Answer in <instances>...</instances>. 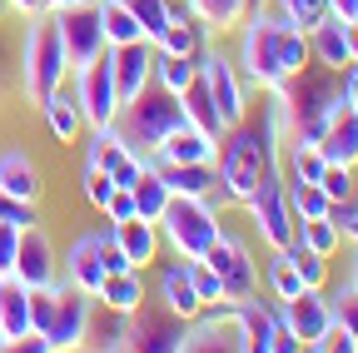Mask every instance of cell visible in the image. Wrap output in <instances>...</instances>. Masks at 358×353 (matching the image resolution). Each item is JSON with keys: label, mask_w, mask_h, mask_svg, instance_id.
Returning <instances> with one entry per match:
<instances>
[{"label": "cell", "mask_w": 358, "mask_h": 353, "mask_svg": "<svg viewBox=\"0 0 358 353\" xmlns=\"http://www.w3.org/2000/svg\"><path fill=\"white\" fill-rule=\"evenodd\" d=\"M110 234H115V244H120V254H124L129 269L155 264V254H159V224H150V219H140V214H129V219H120V224H110Z\"/></svg>", "instance_id": "cell-22"}, {"label": "cell", "mask_w": 358, "mask_h": 353, "mask_svg": "<svg viewBox=\"0 0 358 353\" xmlns=\"http://www.w3.org/2000/svg\"><path fill=\"white\" fill-rule=\"evenodd\" d=\"M343 105L358 115V65H348V70H343Z\"/></svg>", "instance_id": "cell-50"}, {"label": "cell", "mask_w": 358, "mask_h": 353, "mask_svg": "<svg viewBox=\"0 0 358 353\" xmlns=\"http://www.w3.org/2000/svg\"><path fill=\"white\" fill-rule=\"evenodd\" d=\"M353 209H358V189H353Z\"/></svg>", "instance_id": "cell-60"}, {"label": "cell", "mask_w": 358, "mask_h": 353, "mask_svg": "<svg viewBox=\"0 0 358 353\" xmlns=\"http://www.w3.org/2000/svg\"><path fill=\"white\" fill-rule=\"evenodd\" d=\"M274 6H279V15L294 20L299 30H313L319 20H329V0H274Z\"/></svg>", "instance_id": "cell-39"}, {"label": "cell", "mask_w": 358, "mask_h": 353, "mask_svg": "<svg viewBox=\"0 0 358 353\" xmlns=\"http://www.w3.org/2000/svg\"><path fill=\"white\" fill-rule=\"evenodd\" d=\"M90 294L60 284L55 294V314H50V329H45V338H50V353H70V348H85V329H90Z\"/></svg>", "instance_id": "cell-13"}, {"label": "cell", "mask_w": 358, "mask_h": 353, "mask_svg": "<svg viewBox=\"0 0 358 353\" xmlns=\"http://www.w3.org/2000/svg\"><path fill=\"white\" fill-rule=\"evenodd\" d=\"M319 189L329 194V204H343V199H353L358 180H353V169H348V164H324V174H319Z\"/></svg>", "instance_id": "cell-40"}, {"label": "cell", "mask_w": 358, "mask_h": 353, "mask_svg": "<svg viewBox=\"0 0 358 353\" xmlns=\"http://www.w3.org/2000/svg\"><path fill=\"white\" fill-rule=\"evenodd\" d=\"M80 6H100V0H80Z\"/></svg>", "instance_id": "cell-59"}, {"label": "cell", "mask_w": 358, "mask_h": 353, "mask_svg": "<svg viewBox=\"0 0 358 353\" xmlns=\"http://www.w3.org/2000/svg\"><path fill=\"white\" fill-rule=\"evenodd\" d=\"M100 30L105 45H129V40H145V25L134 20V10L124 0H100Z\"/></svg>", "instance_id": "cell-32"}, {"label": "cell", "mask_w": 358, "mask_h": 353, "mask_svg": "<svg viewBox=\"0 0 358 353\" xmlns=\"http://www.w3.org/2000/svg\"><path fill=\"white\" fill-rule=\"evenodd\" d=\"M268 289H274L279 303L294 298V294L303 289V279H299V269H294V259H289L284 249H274V259H268Z\"/></svg>", "instance_id": "cell-37"}, {"label": "cell", "mask_w": 358, "mask_h": 353, "mask_svg": "<svg viewBox=\"0 0 358 353\" xmlns=\"http://www.w3.org/2000/svg\"><path fill=\"white\" fill-rule=\"evenodd\" d=\"M100 303L115 308V314H134V308L145 303V279H140V269L105 274V284H100Z\"/></svg>", "instance_id": "cell-31"}, {"label": "cell", "mask_w": 358, "mask_h": 353, "mask_svg": "<svg viewBox=\"0 0 358 353\" xmlns=\"http://www.w3.org/2000/svg\"><path fill=\"white\" fill-rule=\"evenodd\" d=\"M6 10H15V15H25V20H30V15H40V10H45V0H6Z\"/></svg>", "instance_id": "cell-53"}, {"label": "cell", "mask_w": 358, "mask_h": 353, "mask_svg": "<svg viewBox=\"0 0 358 353\" xmlns=\"http://www.w3.org/2000/svg\"><path fill=\"white\" fill-rule=\"evenodd\" d=\"M65 284L100 298V284H105V259H100V234H80L65 254Z\"/></svg>", "instance_id": "cell-18"}, {"label": "cell", "mask_w": 358, "mask_h": 353, "mask_svg": "<svg viewBox=\"0 0 358 353\" xmlns=\"http://www.w3.org/2000/svg\"><path fill=\"white\" fill-rule=\"evenodd\" d=\"M15 279L25 289H55L60 284V264H55V244L40 224L20 229V249H15Z\"/></svg>", "instance_id": "cell-15"}, {"label": "cell", "mask_w": 358, "mask_h": 353, "mask_svg": "<svg viewBox=\"0 0 358 353\" xmlns=\"http://www.w3.org/2000/svg\"><path fill=\"white\" fill-rule=\"evenodd\" d=\"M10 95V50H6V40H0V100Z\"/></svg>", "instance_id": "cell-52"}, {"label": "cell", "mask_w": 358, "mask_h": 353, "mask_svg": "<svg viewBox=\"0 0 358 353\" xmlns=\"http://www.w3.org/2000/svg\"><path fill=\"white\" fill-rule=\"evenodd\" d=\"M189 264V284H194V294H199V303L204 308H214V303H224V289H219V274L209 269L204 259H185Z\"/></svg>", "instance_id": "cell-41"}, {"label": "cell", "mask_w": 358, "mask_h": 353, "mask_svg": "<svg viewBox=\"0 0 358 353\" xmlns=\"http://www.w3.org/2000/svg\"><path fill=\"white\" fill-rule=\"evenodd\" d=\"M105 219H110V224H120V219H129L134 214V199H129V189H115L110 199H105V209H100Z\"/></svg>", "instance_id": "cell-48"}, {"label": "cell", "mask_w": 358, "mask_h": 353, "mask_svg": "<svg viewBox=\"0 0 358 353\" xmlns=\"http://www.w3.org/2000/svg\"><path fill=\"white\" fill-rule=\"evenodd\" d=\"M124 6L134 10V20L145 25V40H155L164 30V20H169V0H124Z\"/></svg>", "instance_id": "cell-42"}, {"label": "cell", "mask_w": 358, "mask_h": 353, "mask_svg": "<svg viewBox=\"0 0 358 353\" xmlns=\"http://www.w3.org/2000/svg\"><path fill=\"white\" fill-rule=\"evenodd\" d=\"M100 259H105V274L129 269V264H124V254H120V244H115V234H100Z\"/></svg>", "instance_id": "cell-49"}, {"label": "cell", "mask_w": 358, "mask_h": 353, "mask_svg": "<svg viewBox=\"0 0 358 353\" xmlns=\"http://www.w3.org/2000/svg\"><path fill=\"white\" fill-rule=\"evenodd\" d=\"M0 189L15 194V199L40 204L45 185H40V169H35V159H30L25 150H6V154H0Z\"/></svg>", "instance_id": "cell-25"}, {"label": "cell", "mask_w": 358, "mask_h": 353, "mask_svg": "<svg viewBox=\"0 0 358 353\" xmlns=\"http://www.w3.org/2000/svg\"><path fill=\"white\" fill-rule=\"evenodd\" d=\"M65 45H60V25L50 10L30 15V30H25V45H20V90L25 100L40 110L60 85H65Z\"/></svg>", "instance_id": "cell-5"}, {"label": "cell", "mask_w": 358, "mask_h": 353, "mask_svg": "<svg viewBox=\"0 0 358 353\" xmlns=\"http://www.w3.org/2000/svg\"><path fill=\"white\" fill-rule=\"evenodd\" d=\"M199 75H204V85H209V100H214L224 129L239 124V120L249 115V85H244L239 65H234L229 55H219V50H199Z\"/></svg>", "instance_id": "cell-10"}, {"label": "cell", "mask_w": 358, "mask_h": 353, "mask_svg": "<svg viewBox=\"0 0 358 353\" xmlns=\"http://www.w3.org/2000/svg\"><path fill=\"white\" fill-rule=\"evenodd\" d=\"M75 105H80V115H85V124H90V129L115 124V115H120V95H115L110 45H105L95 60H85V65L75 70Z\"/></svg>", "instance_id": "cell-8"}, {"label": "cell", "mask_w": 358, "mask_h": 353, "mask_svg": "<svg viewBox=\"0 0 358 353\" xmlns=\"http://www.w3.org/2000/svg\"><path fill=\"white\" fill-rule=\"evenodd\" d=\"M244 40H239V75L244 85H259V90H274L279 80H289L294 70H303L308 55V30H299L294 20H284L279 10H254L239 20Z\"/></svg>", "instance_id": "cell-2"}, {"label": "cell", "mask_w": 358, "mask_h": 353, "mask_svg": "<svg viewBox=\"0 0 358 353\" xmlns=\"http://www.w3.org/2000/svg\"><path fill=\"white\" fill-rule=\"evenodd\" d=\"M329 303H334V319H338V324L353 333V343H358V289H353V284H343Z\"/></svg>", "instance_id": "cell-44"}, {"label": "cell", "mask_w": 358, "mask_h": 353, "mask_svg": "<svg viewBox=\"0 0 358 353\" xmlns=\"http://www.w3.org/2000/svg\"><path fill=\"white\" fill-rule=\"evenodd\" d=\"M150 164L169 185V194H189V199L219 204V169L214 164H169V159H150Z\"/></svg>", "instance_id": "cell-19"}, {"label": "cell", "mask_w": 358, "mask_h": 353, "mask_svg": "<svg viewBox=\"0 0 358 353\" xmlns=\"http://www.w3.org/2000/svg\"><path fill=\"white\" fill-rule=\"evenodd\" d=\"M30 333V289L10 274L0 279V348H15Z\"/></svg>", "instance_id": "cell-23"}, {"label": "cell", "mask_w": 358, "mask_h": 353, "mask_svg": "<svg viewBox=\"0 0 358 353\" xmlns=\"http://www.w3.org/2000/svg\"><path fill=\"white\" fill-rule=\"evenodd\" d=\"M194 75H199V55H159L155 50V80L164 85L169 95H179Z\"/></svg>", "instance_id": "cell-34"}, {"label": "cell", "mask_w": 358, "mask_h": 353, "mask_svg": "<svg viewBox=\"0 0 358 353\" xmlns=\"http://www.w3.org/2000/svg\"><path fill=\"white\" fill-rule=\"evenodd\" d=\"M299 244H308L313 254H324V259H334V249L343 244V234L329 224V219H303L299 224Z\"/></svg>", "instance_id": "cell-38"}, {"label": "cell", "mask_w": 358, "mask_h": 353, "mask_svg": "<svg viewBox=\"0 0 358 353\" xmlns=\"http://www.w3.org/2000/svg\"><path fill=\"white\" fill-rule=\"evenodd\" d=\"M185 124V105H179V95H169L159 80H150L134 100H124L120 105V115H115V135L140 154V159H150L155 154V145L169 135V129H179Z\"/></svg>", "instance_id": "cell-4"}, {"label": "cell", "mask_w": 358, "mask_h": 353, "mask_svg": "<svg viewBox=\"0 0 358 353\" xmlns=\"http://www.w3.org/2000/svg\"><path fill=\"white\" fill-rule=\"evenodd\" d=\"M338 105H343V70L308 60L303 70H294L289 80H279L268 90V124L279 129L284 150L289 145H313Z\"/></svg>", "instance_id": "cell-1"}, {"label": "cell", "mask_w": 358, "mask_h": 353, "mask_svg": "<svg viewBox=\"0 0 358 353\" xmlns=\"http://www.w3.org/2000/svg\"><path fill=\"white\" fill-rule=\"evenodd\" d=\"M15 249H20V229L0 219V279L15 274Z\"/></svg>", "instance_id": "cell-46"}, {"label": "cell", "mask_w": 358, "mask_h": 353, "mask_svg": "<svg viewBox=\"0 0 358 353\" xmlns=\"http://www.w3.org/2000/svg\"><path fill=\"white\" fill-rule=\"evenodd\" d=\"M244 209H249L254 229L264 234V244H268V249H289V244L299 239V219H294V209H289L284 164L264 174V180H259V189L249 194V204H244Z\"/></svg>", "instance_id": "cell-7"}, {"label": "cell", "mask_w": 358, "mask_h": 353, "mask_svg": "<svg viewBox=\"0 0 358 353\" xmlns=\"http://www.w3.org/2000/svg\"><path fill=\"white\" fill-rule=\"evenodd\" d=\"M214 150H219V140H209L204 129H194V124L185 120L179 129H169V135L155 145L150 159H169V164H214Z\"/></svg>", "instance_id": "cell-20"}, {"label": "cell", "mask_w": 358, "mask_h": 353, "mask_svg": "<svg viewBox=\"0 0 358 353\" xmlns=\"http://www.w3.org/2000/svg\"><path fill=\"white\" fill-rule=\"evenodd\" d=\"M234 314H239V329H244V353H268L274 348V333H279L274 308H264L259 298H244V303H234Z\"/></svg>", "instance_id": "cell-26"}, {"label": "cell", "mask_w": 358, "mask_h": 353, "mask_svg": "<svg viewBox=\"0 0 358 353\" xmlns=\"http://www.w3.org/2000/svg\"><path fill=\"white\" fill-rule=\"evenodd\" d=\"M244 10L254 15V10H268V0H244Z\"/></svg>", "instance_id": "cell-56"}, {"label": "cell", "mask_w": 358, "mask_h": 353, "mask_svg": "<svg viewBox=\"0 0 358 353\" xmlns=\"http://www.w3.org/2000/svg\"><path fill=\"white\" fill-rule=\"evenodd\" d=\"M0 219L15 224V229H30V224H40V209H35L30 199H15V194L0 189Z\"/></svg>", "instance_id": "cell-43"}, {"label": "cell", "mask_w": 358, "mask_h": 353, "mask_svg": "<svg viewBox=\"0 0 358 353\" xmlns=\"http://www.w3.org/2000/svg\"><path fill=\"white\" fill-rule=\"evenodd\" d=\"M279 324L303 343V348H313L324 338V329L334 324V303L324 298V289H299L294 298H284V308H279Z\"/></svg>", "instance_id": "cell-14"}, {"label": "cell", "mask_w": 358, "mask_h": 353, "mask_svg": "<svg viewBox=\"0 0 358 353\" xmlns=\"http://www.w3.org/2000/svg\"><path fill=\"white\" fill-rule=\"evenodd\" d=\"M159 303L169 308L174 319H185V324L204 314V303H199V294H194V284H189V264H185V259L164 269V279H159Z\"/></svg>", "instance_id": "cell-24"}, {"label": "cell", "mask_w": 358, "mask_h": 353, "mask_svg": "<svg viewBox=\"0 0 358 353\" xmlns=\"http://www.w3.org/2000/svg\"><path fill=\"white\" fill-rule=\"evenodd\" d=\"M313 145H319V154H324L329 164L358 169V115H353L348 105H338V110L329 115V124H324V135L313 140Z\"/></svg>", "instance_id": "cell-21"}, {"label": "cell", "mask_w": 358, "mask_h": 353, "mask_svg": "<svg viewBox=\"0 0 358 353\" xmlns=\"http://www.w3.org/2000/svg\"><path fill=\"white\" fill-rule=\"evenodd\" d=\"M40 115H45V124H50V135L60 140V145H75L80 140V129H85V115H80V105H75V90H60L40 105Z\"/></svg>", "instance_id": "cell-27"}, {"label": "cell", "mask_w": 358, "mask_h": 353, "mask_svg": "<svg viewBox=\"0 0 358 353\" xmlns=\"http://www.w3.org/2000/svg\"><path fill=\"white\" fill-rule=\"evenodd\" d=\"M289 185V180H284ZM289 209H294V219L303 224V219H324L329 214V194L319 189V185H289Z\"/></svg>", "instance_id": "cell-36"}, {"label": "cell", "mask_w": 358, "mask_h": 353, "mask_svg": "<svg viewBox=\"0 0 358 353\" xmlns=\"http://www.w3.org/2000/svg\"><path fill=\"white\" fill-rule=\"evenodd\" d=\"M129 199H134V214H140V219H150V224H159V214L169 209V185L159 180V174H155V164L145 159V169L140 174H134V185H129Z\"/></svg>", "instance_id": "cell-29"}, {"label": "cell", "mask_w": 358, "mask_h": 353, "mask_svg": "<svg viewBox=\"0 0 358 353\" xmlns=\"http://www.w3.org/2000/svg\"><path fill=\"white\" fill-rule=\"evenodd\" d=\"M308 55L319 60V65H329V70H348L353 60H348V40H343V20H319L308 30Z\"/></svg>", "instance_id": "cell-28"}, {"label": "cell", "mask_w": 358, "mask_h": 353, "mask_svg": "<svg viewBox=\"0 0 358 353\" xmlns=\"http://www.w3.org/2000/svg\"><path fill=\"white\" fill-rule=\"evenodd\" d=\"M284 164V140L268 124V115L259 124L239 120L219 135L214 150V169H219V204H249V194L259 189V180L268 169Z\"/></svg>", "instance_id": "cell-3"}, {"label": "cell", "mask_w": 358, "mask_h": 353, "mask_svg": "<svg viewBox=\"0 0 358 353\" xmlns=\"http://www.w3.org/2000/svg\"><path fill=\"white\" fill-rule=\"evenodd\" d=\"M353 10H358V0H329V15L334 20H353Z\"/></svg>", "instance_id": "cell-54"}, {"label": "cell", "mask_w": 358, "mask_h": 353, "mask_svg": "<svg viewBox=\"0 0 358 353\" xmlns=\"http://www.w3.org/2000/svg\"><path fill=\"white\" fill-rule=\"evenodd\" d=\"M284 254L294 259V269H299L303 289H324V284H329V259H324V254H313V249H308V244H299V239H294Z\"/></svg>", "instance_id": "cell-35"}, {"label": "cell", "mask_w": 358, "mask_h": 353, "mask_svg": "<svg viewBox=\"0 0 358 353\" xmlns=\"http://www.w3.org/2000/svg\"><path fill=\"white\" fill-rule=\"evenodd\" d=\"M348 284L358 289V254H353V269H348Z\"/></svg>", "instance_id": "cell-57"}, {"label": "cell", "mask_w": 358, "mask_h": 353, "mask_svg": "<svg viewBox=\"0 0 358 353\" xmlns=\"http://www.w3.org/2000/svg\"><path fill=\"white\" fill-rule=\"evenodd\" d=\"M110 70H115V95L120 105L134 100L155 80V40H129V45H110Z\"/></svg>", "instance_id": "cell-16"}, {"label": "cell", "mask_w": 358, "mask_h": 353, "mask_svg": "<svg viewBox=\"0 0 358 353\" xmlns=\"http://www.w3.org/2000/svg\"><path fill=\"white\" fill-rule=\"evenodd\" d=\"M204 264L219 274V289H224V303H244L259 294V269H254V254L244 239L234 234H219L214 249L204 254Z\"/></svg>", "instance_id": "cell-9"}, {"label": "cell", "mask_w": 358, "mask_h": 353, "mask_svg": "<svg viewBox=\"0 0 358 353\" xmlns=\"http://www.w3.org/2000/svg\"><path fill=\"white\" fill-rule=\"evenodd\" d=\"M353 20H358V10H353Z\"/></svg>", "instance_id": "cell-62"}, {"label": "cell", "mask_w": 358, "mask_h": 353, "mask_svg": "<svg viewBox=\"0 0 358 353\" xmlns=\"http://www.w3.org/2000/svg\"><path fill=\"white\" fill-rule=\"evenodd\" d=\"M299 348H303V343H299V338H294V333L279 324V333H274V348H268V353H299Z\"/></svg>", "instance_id": "cell-51"}, {"label": "cell", "mask_w": 358, "mask_h": 353, "mask_svg": "<svg viewBox=\"0 0 358 353\" xmlns=\"http://www.w3.org/2000/svg\"><path fill=\"white\" fill-rule=\"evenodd\" d=\"M179 105H185V120H189L194 129H204L209 140H219V135H224V120H219V110H214V100H209L204 75H194L185 90H179Z\"/></svg>", "instance_id": "cell-30"}, {"label": "cell", "mask_w": 358, "mask_h": 353, "mask_svg": "<svg viewBox=\"0 0 358 353\" xmlns=\"http://www.w3.org/2000/svg\"><path fill=\"white\" fill-rule=\"evenodd\" d=\"M159 234H164V244H169L179 259H204V254L214 249V239L224 234V224H219V214H214L209 199L174 194L169 209L159 214Z\"/></svg>", "instance_id": "cell-6"}, {"label": "cell", "mask_w": 358, "mask_h": 353, "mask_svg": "<svg viewBox=\"0 0 358 353\" xmlns=\"http://www.w3.org/2000/svg\"><path fill=\"white\" fill-rule=\"evenodd\" d=\"M0 10H6V0H0Z\"/></svg>", "instance_id": "cell-61"}, {"label": "cell", "mask_w": 358, "mask_h": 353, "mask_svg": "<svg viewBox=\"0 0 358 353\" xmlns=\"http://www.w3.org/2000/svg\"><path fill=\"white\" fill-rule=\"evenodd\" d=\"M55 25H60V45H65V65L80 70L85 60H95L105 50V30H100V6H80V0H70V6L50 10Z\"/></svg>", "instance_id": "cell-11"}, {"label": "cell", "mask_w": 358, "mask_h": 353, "mask_svg": "<svg viewBox=\"0 0 358 353\" xmlns=\"http://www.w3.org/2000/svg\"><path fill=\"white\" fill-rule=\"evenodd\" d=\"M185 10L199 20V30H234L249 15L244 0H185Z\"/></svg>", "instance_id": "cell-33"}, {"label": "cell", "mask_w": 358, "mask_h": 353, "mask_svg": "<svg viewBox=\"0 0 358 353\" xmlns=\"http://www.w3.org/2000/svg\"><path fill=\"white\" fill-rule=\"evenodd\" d=\"M343 40H348V60L358 65V20H343Z\"/></svg>", "instance_id": "cell-55"}, {"label": "cell", "mask_w": 358, "mask_h": 353, "mask_svg": "<svg viewBox=\"0 0 358 353\" xmlns=\"http://www.w3.org/2000/svg\"><path fill=\"white\" fill-rule=\"evenodd\" d=\"M115 194V180L100 169V164H85V199L95 204V209H105V199Z\"/></svg>", "instance_id": "cell-45"}, {"label": "cell", "mask_w": 358, "mask_h": 353, "mask_svg": "<svg viewBox=\"0 0 358 353\" xmlns=\"http://www.w3.org/2000/svg\"><path fill=\"white\" fill-rule=\"evenodd\" d=\"M189 324L174 319L169 308H134L124 314V348H145V353H185Z\"/></svg>", "instance_id": "cell-12"}, {"label": "cell", "mask_w": 358, "mask_h": 353, "mask_svg": "<svg viewBox=\"0 0 358 353\" xmlns=\"http://www.w3.org/2000/svg\"><path fill=\"white\" fill-rule=\"evenodd\" d=\"M90 164H100L110 180H115V189H129L134 174L145 169V159L115 135V124H105V129H95V135H90Z\"/></svg>", "instance_id": "cell-17"}, {"label": "cell", "mask_w": 358, "mask_h": 353, "mask_svg": "<svg viewBox=\"0 0 358 353\" xmlns=\"http://www.w3.org/2000/svg\"><path fill=\"white\" fill-rule=\"evenodd\" d=\"M60 6H70V0H45V10H60Z\"/></svg>", "instance_id": "cell-58"}, {"label": "cell", "mask_w": 358, "mask_h": 353, "mask_svg": "<svg viewBox=\"0 0 358 353\" xmlns=\"http://www.w3.org/2000/svg\"><path fill=\"white\" fill-rule=\"evenodd\" d=\"M313 348H319V353H358V343H353V333H348V329H343L338 319H334V324L324 329V338H319V343H313Z\"/></svg>", "instance_id": "cell-47"}]
</instances>
